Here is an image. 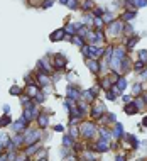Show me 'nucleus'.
<instances>
[{
    "instance_id": "1",
    "label": "nucleus",
    "mask_w": 147,
    "mask_h": 161,
    "mask_svg": "<svg viewBox=\"0 0 147 161\" xmlns=\"http://www.w3.org/2000/svg\"><path fill=\"white\" fill-rule=\"evenodd\" d=\"M124 27H125V24H124V20H113V22L110 24V27H108V32L113 36H119L124 32Z\"/></svg>"
},
{
    "instance_id": "2",
    "label": "nucleus",
    "mask_w": 147,
    "mask_h": 161,
    "mask_svg": "<svg viewBox=\"0 0 147 161\" xmlns=\"http://www.w3.org/2000/svg\"><path fill=\"white\" fill-rule=\"evenodd\" d=\"M37 139H39V131H27V132H24V144L26 146H31V144L37 143Z\"/></svg>"
},
{
    "instance_id": "3",
    "label": "nucleus",
    "mask_w": 147,
    "mask_h": 161,
    "mask_svg": "<svg viewBox=\"0 0 147 161\" xmlns=\"http://www.w3.org/2000/svg\"><path fill=\"white\" fill-rule=\"evenodd\" d=\"M81 136H83V138H86V139L93 138V136H95L93 122H85V124H83V126H81Z\"/></svg>"
},
{
    "instance_id": "4",
    "label": "nucleus",
    "mask_w": 147,
    "mask_h": 161,
    "mask_svg": "<svg viewBox=\"0 0 147 161\" xmlns=\"http://www.w3.org/2000/svg\"><path fill=\"white\" fill-rule=\"evenodd\" d=\"M27 121H26V119H19V121H15L14 124H12V129H14L15 131V132H22V131H24V132H26V127H27Z\"/></svg>"
},
{
    "instance_id": "5",
    "label": "nucleus",
    "mask_w": 147,
    "mask_h": 161,
    "mask_svg": "<svg viewBox=\"0 0 147 161\" xmlns=\"http://www.w3.org/2000/svg\"><path fill=\"white\" fill-rule=\"evenodd\" d=\"M53 66L56 68V70H63L66 66V58L64 56H61V55H56L53 58Z\"/></svg>"
},
{
    "instance_id": "6",
    "label": "nucleus",
    "mask_w": 147,
    "mask_h": 161,
    "mask_svg": "<svg viewBox=\"0 0 147 161\" xmlns=\"http://www.w3.org/2000/svg\"><path fill=\"white\" fill-rule=\"evenodd\" d=\"M64 38H66V31H64V27L58 29V31H54L53 34H51V41H64Z\"/></svg>"
},
{
    "instance_id": "7",
    "label": "nucleus",
    "mask_w": 147,
    "mask_h": 161,
    "mask_svg": "<svg viewBox=\"0 0 147 161\" xmlns=\"http://www.w3.org/2000/svg\"><path fill=\"white\" fill-rule=\"evenodd\" d=\"M113 138H117V139H120V138H124V126H122L120 122H117L115 124V129H113V132H112Z\"/></svg>"
},
{
    "instance_id": "8",
    "label": "nucleus",
    "mask_w": 147,
    "mask_h": 161,
    "mask_svg": "<svg viewBox=\"0 0 147 161\" xmlns=\"http://www.w3.org/2000/svg\"><path fill=\"white\" fill-rule=\"evenodd\" d=\"M37 85L39 86H48L49 85V76L46 73H39L37 75Z\"/></svg>"
},
{
    "instance_id": "9",
    "label": "nucleus",
    "mask_w": 147,
    "mask_h": 161,
    "mask_svg": "<svg viewBox=\"0 0 147 161\" xmlns=\"http://www.w3.org/2000/svg\"><path fill=\"white\" fill-rule=\"evenodd\" d=\"M86 66L90 68V71H93V73H98V70H100V65H98L96 60H86Z\"/></svg>"
},
{
    "instance_id": "10",
    "label": "nucleus",
    "mask_w": 147,
    "mask_h": 161,
    "mask_svg": "<svg viewBox=\"0 0 147 161\" xmlns=\"http://www.w3.org/2000/svg\"><path fill=\"white\" fill-rule=\"evenodd\" d=\"M79 97H81V92H79V90H76L74 86H68V98L74 100V98H79Z\"/></svg>"
},
{
    "instance_id": "11",
    "label": "nucleus",
    "mask_w": 147,
    "mask_h": 161,
    "mask_svg": "<svg viewBox=\"0 0 147 161\" xmlns=\"http://www.w3.org/2000/svg\"><path fill=\"white\" fill-rule=\"evenodd\" d=\"M37 121H39V127H41V129H44V127H48L49 115L48 114H39V115H37Z\"/></svg>"
},
{
    "instance_id": "12",
    "label": "nucleus",
    "mask_w": 147,
    "mask_h": 161,
    "mask_svg": "<svg viewBox=\"0 0 147 161\" xmlns=\"http://www.w3.org/2000/svg\"><path fill=\"white\" fill-rule=\"evenodd\" d=\"M108 143H105V141H102V139H100L98 143L95 144V151H98V153H105V151H108Z\"/></svg>"
},
{
    "instance_id": "13",
    "label": "nucleus",
    "mask_w": 147,
    "mask_h": 161,
    "mask_svg": "<svg viewBox=\"0 0 147 161\" xmlns=\"http://www.w3.org/2000/svg\"><path fill=\"white\" fill-rule=\"evenodd\" d=\"M139 112V107L135 102H132V104H127L125 105V114H129V115H132V114H137Z\"/></svg>"
},
{
    "instance_id": "14",
    "label": "nucleus",
    "mask_w": 147,
    "mask_h": 161,
    "mask_svg": "<svg viewBox=\"0 0 147 161\" xmlns=\"http://www.w3.org/2000/svg\"><path fill=\"white\" fill-rule=\"evenodd\" d=\"M130 19H135V10H127L124 15H122V20H130Z\"/></svg>"
},
{
    "instance_id": "15",
    "label": "nucleus",
    "mask_w": 147,
    "mask_h": 161,
    "mask_svg": "<svg viewBox=\"0 0 147 161\" xmlns=\"http://www.w3.org/2000/svg\"><path fill=\"white\" fill-rule=\"evenodd\" d=\"M102 19H103V22H107V24H108V26H110V24L113 22V20H115V17L112 15V12H105Z\"/></svg>"
},
{
    "instance_id": "16",
    "label": "nucleus",
    "mask_w": 147,
    "mask_h": 161,
    "mask_svg": "<svg viewBox=\"0 0 147 161\" xmlns=\"http://www.w3.org/2000/svg\"><path fill=\"white\" fill-rule=\"evenodd\" d=\"M83 95H85V98H86V100H93V98L96 97V90L90 88V90H86V92L83 93Z\"/></svg>"
},
{
    "instance_id": "17",
    "label": "nucleus",
    "mask_w": 147,
    "mask_h": 161,
    "mask_svg": "<svg viewBox=\"0 0 147 161\" xmlns=\"http://www.w3.org/2000/svg\"><path fill=\"white\" fill-rule=\"evenodd\" d=\"M100 134H102V141H105V143L110 141V138H112V132H110V131L102 129V131H100Z\"/></svg>"
},
{
    "instance_id": "18",
    "label": "nucleus",
    "mask_w": 147,
    "mask_h": 161,
    "mask_svg": "<svg viewBox=\"0 0 147 161\" xmlns=\"http://www.w3.org/2000/svg\"><path fill=\"white\" fill-rule=\"evenodd\" d=\"M64 5H68L71 10H74V9H78V7H79V2H78V0H66Z\"/></svg>"
},
{
    "instance_id": "19",
    "label": "nucleus",
    "mask_w": 147,
    "mask_h": 161,
    "mask_svg": "<svg viewBox=\"0 0 147 161\" xmlns=\"http://www.w3.org/2000/svg\"><path fill=\"white\" fill-rule=\"evenodd\" d=\"M103 114V105H98V107H95V110L91 112V117H100V115Z\"/></svg>"
},
{
    "instance_id": "20",
    "label": "nucleus",
    "mask_w": 147,
    "mask_h": 161,
    "mask_svg": "<svg viewBox=\"0 0 147 161\" xmlns=\"http://www.w3.org/2000/svg\"><path fill=\"white\" fill-rule=\"evenodd\" d=\"M144 61H140V60H139V61H135V65H134V70H135V71H139V73H142V71H144Z\"/></svg>"
},
{
    "instance_id": "21",
    "label": "nucleus",
    "mask_w": 147,
    "mask_h": 161,
    "mask_svg": "<svg viewBox=\"0 0 147 161\" xmlns=\"http://www.w3.org/2000/svg\"><path fill=\"white\" fill-rule=\"evenodd\" d=\"M137 43H139V36H134V38H130V39H129V43H127V48H129V49H132V48L135 46Z\"/></svg>"
},
{
    "instance_id": "22",
    "label": "nucleus",
    "mask_w": 147,
    "mask_h": 161,
    "mask_svg": "<svg viewBox=\"0 0 147 161\" xmlns=\"http://www.w3.org/2000/svg\"><path fill=\"white\" fill-rule=\"evenodd\" d=\"M140 92H142V85L140 83H135L132 86V93L135 95V97H137V95H140Z\"/></svg>"
},
{
    "instance_id": "23",
    "label": "nucleus",
    "mask_w": 147,
    "mask_h": 161,
    "mask_svg": "<svg viewBox=\"0 0 147 161\" xmlns=\"http://www.w3.org/2000/svg\"><path fill=\"white\" fill-rule=\"evenodd\" d=\"M127 136H129L130 144L134 146V149H137V148H139V141H137V138H135V136H130V134H127Z\"/></svg>"
},
{
    "instance_id": "24",
    "label": "nucleus",
    "mask_w": 147,
    "mask_h": 161,
    "mask_svg": "<svg viewBox=\"0 0 147 161\" xmlns=\"http://www.w3.org/2000/svg\"><path fill=\"white\" fill-rule=\"evenodd\" d=\"M10 124V117L9 115H3L2 119H0V127H5V126H9Z\"/></svg>"
},
{
    "instance_id": "25",
    "label": "nucleus",
    "mask_w": 147,
    "mask_h": 161,
    "mask_svg": "<svg viewBox=\"0 0 147 161\" xmlns=\"http://www.w3.org/2000/svg\"><path fill=\"white\" fill-rule=\"evenodd\" d=\"M22 93V88L17 85H14V86H10V95H20Z\"/></svg>"
},
{
    "instance_id": "26",
    "label": "nucleus",
    "mask_w": 147,
    "mask_h": 161,
    "mask_svg": "<svg viewBox=\"0 0 147 161\" xmlns=\"http://www.w3.org/2000/svg\"><path fill=\"white\" fill-rule=\"evenodd\" d=\"M83 41H85V38H81V36H73V43L76 46H83Z\"/></svg>"
},
{
    "instance_id": "27",
    "label": "nucleus",
    "mask_w": 147,
    "mask_h": 161,
    "mask_svg": "<svg viewBox=\"0 0 147 161\" xmlns=\"http://www.w3.org/2000/svg\"><path fill=\"white\" fill-rule=\"evenodd\" d=\"M134 5H135L137 9H140V7H145V5H147V0H134Z\"/></svg>"
},
{
    "instance_id": "28",
    "label": "nucleus",
    "mask_w": 147,
    "mask_h": 161,
    "mask_svg": "<svg viewBox=\"0 0 147 161\" xmlns=\"http://www.w3.org/2000/svg\"><path fill=\"white\" fill-rule=\"evenodd\" d=\"M63 144H64L66 148L73 146V141H71V138H69V136H64V138H63Z\"/></svg>"
},
{
    "instance_id": "29",
    "label": "nucleus",
    "mask_w": 147,
    "mask_h": 161,
    "mask_svg": "<svg viewBox=\"0 0 147 161\" xmlns=\"http://www.w3.org/2000/svg\"><path fill=\"white\" fill-rule=\"evenodd\" d=\"M51 5H54V0H46V2H43L41 7H43V9H49Z\"/></svg>"
},
{
    "instance_id": "30",
    "label": "nucleus",
    "mask_w": 147,
    "mask_h": 161,
    "mask_svg": "<svg viewBox=\"0 0 147 161\" xmlns=\"http://www.w3.org/2000/svg\"><path fill=\"white\" fill-rule=\"evenodd\" d=\"M34 98H36V102H39V104H41V102H44V98H46V97H44V93H43V92H39Z\"/></svg>"
},
{
    "instance_id": "31",
    "label": "nucleus",
    "mask_w": 147,
    "mask_h": 161,
    "mask_svg": "<svg viewBox=\"0 0 147 161\" xmlns=\"http://www.w3.org/2000/svg\"><path fill=\"white\" fill-rule=\"evenodd\" d=\"M139 58H140V61H144V63H145V60H147V51H145V49H142V51L139 53Z\"/></svg>"
},
{
    "instance_id": "32",
    "label": "nucleus",
    "mask_w": 147,
    "mask_h": 161,
    "mask_svg": "<svg viewBox=\"0 0 147 161\" xmlns=\"http://www.w3.org/2000/svg\"><path fill=\"white\" fill-rule=\"evenodd\" d=\"M83 7H85V9H91V7H93V0H86Z\"/></svg>"
},
{
    "instance_id": "33",
    "label": "nucleus",
    "mask_w": 147,
    "mask_h": 161,
    "mask_svg": "<svg viewBox=\"0 0 147 161\" xmlns=\"http://www.w3.org/2000/svg\"><path fill=\"white\" fill-rule=\"evenodd\" d=\"M78 129H74V127H73V129H71V136H73V138H78Z\"/></svg>"
},
{
    "instance_id": "34",
    "label": "nucleus",
    "mask_w": 147,
    "mask_h": 161,
    "mask_svg": "<svg viewBox=\"0 0 147 161\" xmlns=\"http://www.w3.org/2000/svg\"><path fill=\"white\" fill-rule=\"evenodd\" d=\"M9 112H10V107H9V105H3V114L9 115Z\"/></svg>"
},
{
    "instance_id": "35",
    "label": "nucleus",
    "mask_w": 147,
    "mask_h": 161,
    "mask_svg": "<svg viewBox=\"0 0 147 161\" xmlns=\"http://www.w3.org/2000/svg\"><path fill=\"white\" fill-rule=\"evenodd\" d=\"M130 100H132V97H129V95H125V97H124V102H130Z\"/></svg>"
},
{
    "instance_id": "36",
    "label": "nucleus",
    "mask_w": 147,
    "mask_h": 161,
    "mask_svg": "<svg viewBox=\"0 0 147 161\" xmlns=\"http://www.w3.org/2000/svg\"><path fill=\"white\" fill-rule=\"evenodd\" d=\"M115 161H125V158H124V156H117Z\"/></svg>"
},
{
    "instance_id": "37",
    "label": "nucleus",
    "mask_w": 147,
    "mask_h": 161,
    "mask_svg": "<svg viewBox=\"0 0 147 161\" xmlns=\"http://www.w3.org/2000/svg\"><path fill=\"white\" fill-rule=\"evenodd\" d=\"M142 126L147 127V117H144V121H142Z\"/></svg>"
},
{
    "instance_id": "38",
    "label": "nucleus",
    "mask_w": 147,
    "mask_h": 161,
    "mask_svg": "<svg viewBox=\"0 0 147 161\" xmlns=\"http://www.w3.org/2000/svg\"><path fill=\"white\" fill-rule=\"evenodd\" d=\"M142 78H147V70H144V71H142Z\"/></svg>"
}]
</instances>
